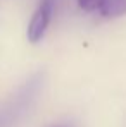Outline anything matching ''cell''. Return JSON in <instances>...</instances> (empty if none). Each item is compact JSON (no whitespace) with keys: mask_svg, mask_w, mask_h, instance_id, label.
<instances>
[{"mask_svg":"<svg viewBox=\"0 0 126 127\" xmlns=\"http://www.w3.org/2000/svg\"><path fill=\"white\" fill-rule=\"evenodd\" d=\"M54 3H55V0H40V5L35 10V14L29 21V26H28V40H29V43H38L45 36V31H47L50 19H52Z\"/></svg>","mask_w":126,"mask_h":127,"instance_id":"1","label":"cell"},{"mask_svg":"<svg viewBox=\"0 0 126 127\" xmlns=\"http://www.w3.org/2000/svg\"><path fill=\"white\" fill-rule=\"evenodd\" d=\"M99 12L104 17H121L126 14V0H102Z\"/></svg>","mask_w":126,"mask_h":127,"instance_id":"2","label":"cell"},{"mask_svg":"<svg viewBox=\"0 0 126 127\" xmlns=\"http://www.w3.org/2000/svg\"><path fill=\"white\" fill-rule=\"evenodd\" d=\"M100 3H102V0H78L80 9H83V10H86V12L99 10V9H100Z\"/></svg>","mask_w":126,"mask_h":127,"instance_id":"3","label":"cell"}]
</instances>
